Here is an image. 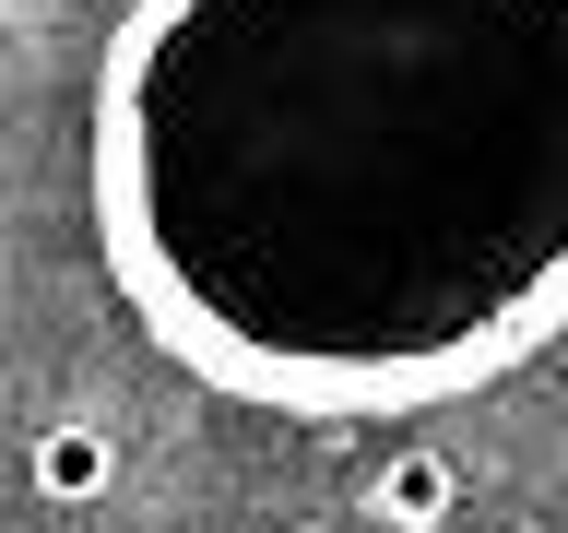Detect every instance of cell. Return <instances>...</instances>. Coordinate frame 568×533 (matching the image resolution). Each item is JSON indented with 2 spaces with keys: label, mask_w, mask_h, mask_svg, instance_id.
Returning a JSON list of instances; mask_svg holds the SVG:
<instances>
[{
  "label": "cell",
  "mask_w": 568,
  "mask_h": 533,
  "mask_svg": "<svg viewBox=\"0 0 568 533\" xmlns=\"http://www.w3.org/2000/svg\"><path fill=\"white\" fill-rule=\"evenodd\" d=\"M462 510V462L426 451V439H403V451H379V474H367V522L379 533H438Z\"/></svg>",
  "instance_id": "7a4b0ae2"
},
{
  "label": "cell",
  "mask_w": 568,
  "mask_h": 533,
  "mask_svg": "<svg viewBox=\"0 0 568 533\" xmlns=\"http://www.w3.org/2000/svg\"><path fill=\"white\" fill-rule=\"evenodd\" d=\"M95 249L261 415H403L568 320V0H131Z\"/></svg>",
  "instance_id": "6da1fadb"
},
{
  "label": "cell",
  "mask_w": 568,
  "mask_h": 533,
  "mask_svg": "<svg viewBox=\"0 0 568 533\" xmlns=\"http://www.w3.org/2000/svg\"><path fill=\"white\" fill-rule=\"evenodd\" d=\"M106 474H119V439H106L95 415H60L36 426V497H60V510H95Z\"/></svg>",
  "instance_id": "3957f363"
}]
</instances>
